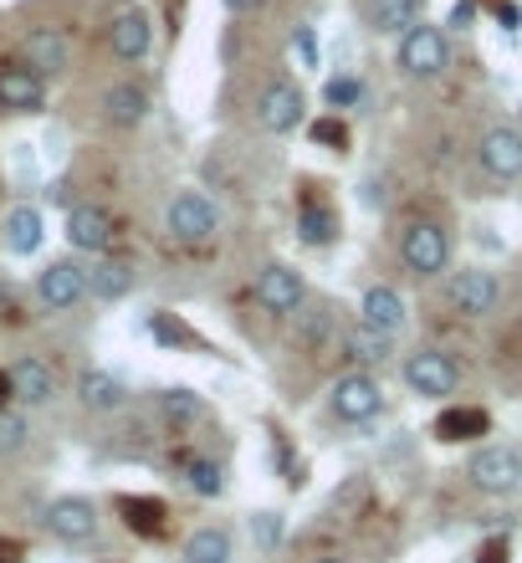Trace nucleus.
I'll list each match as a JSON object with an SVG mask.
<instances>
[{
	"instance_id": "nucleus-1",
	"label": "nucleus",
	"mask_w": 522,
	"mask_h": 563,
	"mask_svg": "<svg viewBox=\"0 0 522 563\" xmlns=\"http://www.w3.org/2000/svg\"><path fill=\"white\" fill-rule=\"evenodd\" d=\"M395 67H400L410 82H435L446 77L451 67V31L435 26V21H420L395 42Z\"/></svg>"
},
{
	"instance_id": "nucleus-2",
	"label": "nucleus",
	"mask_w": 522,
	"mask_h": 563,
	"mask_svg": "<svg viewBox=\"0 0 522 563\" xmlns=\"http://www.w3.org/2000/svg\"><path fill=\"white\" fill-rule=\"evenodd\" d=\"M466 482L481 497H518L522 492V445L508 441H481L466 456Z\"/></svg>"
},
{
	"instance_id": "nucleus-3",
	"label": "nucleus",
	"mask_w": 522,
	"mask_h": 563,
	"mask_svg": "<svg viewBox=\"0 0 522 563\" xmlns=\"http://www.w3.org/2000/svg\"><path fill=\"white\" fill-rule=\"evenodd\" d=\"M165 231L175 246H210L221 236V206L206 190H175L165 206Z\"/></svg>"
},
{
	"instance_id": "nucleus-4",
	"label": "nucleus",
	"mask_w": 522,
	"mask_h": 563,
	"mask_svg": "<svg viewBox=\"0 0 522 563\" xmlns=\"http://www.w3.org/2000/svg\"><path fill=\"white\" fill-rule=\"evenodd\" d=\"M400 262L410 277L431 282L441 272H451V225L446 221H415L404 225L400 236Z\"/></svg>"
},
{
	"instance_id": "nucleus-5",
	"label": "nucleus",
	"mask_w": 522,
	"mask_h": 563,
	"mask_svg": "<svg viewBox=\"0 0 522 563\" xmlns=\"http://www.w3.org/2000/svg\"><path fill=\"white\" fill-rule=\"evenodd\" d=\"M329 416L338 426H369V420L385 416V385L369 369H348L329 389Z\"/></svg>"
},
{
	"instance_id": "nucleus-6",
	"label": "nucleus",
	"mask_w": 522,
	"mask_h": 563,
	"mask_svg": "<svg viewBox=\"0 0 522 563\" xmlns=\"http://www.w3.org/2000/svg\"><path fill=\"white\" fill-rule=\"evenodd\" d=\"M400 379L420 400H446V395L462 389V364H456L446 349H415V354H404Z\"/></svg>"
},
{
	"instance_id": "nucleus-7",
	"label": "nucleus",
	"mask_w": 522,
	"mask_h": 563,
	"mask_svg": "<svg viewBox=\"0 0 522 563\" xmlns=\"http://www.w3.org/2000/svg\"><path fill=\"white\" fill-rule=\"evenodd\" d=\"M42 522L62 549H88V543H98V533H103V518H98V503H92V497H57V503H46Z\"/></svg>"
},
{
	"instance_id": "nucleus-8",
	"label": "nucleus",
	"mask_w": 522,
	"mask_h": 563,
	"mask_svg": "<svg viewBox=\"0 0 522 563\" xmlns=\"http://www.w3.org/2000/svg\"><path fill=\"white\" fill-rule=\"evenodd\" d=\"M103 36H108V52L119 62H144L154 52V15L144 5H134V0H119L108 11Z\"/></svg>"
},
{
	"instance_id": "nucleus-9",
	"label": "nucleus",
	"mask_w": 522,
	"mask_h": 563,
	"mask_svg": "<svg viewBox=\"0 0 522 563\" xmlns=\"http://www.w3.org/2000/svg\"><path fill=\"white\" fill-rule=\"evenodd\" d=\"M36 302L46 312H73L88 302V267L73 262V256H57L36 272Z\"/></svg>"
},
{
	"instance_id": "nucleus-10",
	"label": "nucleus",
	"mask_w": 522,
	"mask_h": 563,
	"mask_svg": "<svg viewBox=\"0 0 522 563\" xmlns=\"http://www.w3.org/2000/svg\"><path fill=\"white\" fill-rule=\"evenodd\" d=\"M302 119H308V98H302V88L292 82V77H271L267 88L256 92V123L267 129V134H292V129H302Z\"/></svg>"
},
{
	"instance_id": "nucleus-11",
	"label": "nucleus",
	"mask_w": 522,
	"mask_h": 563,
	"mask_svg": "<svg viewBox=\"0 0 522 563\" xmlns=\"http://www.w3.org/2000/svg\"><path fill=\"white\" fill-rule=\"evenodd\" d=\"M441 297H446L462 318H487V312H497V302H502V282H497V272H487V267H462L446 277Z\"/></svg>"
},
{
	"instance_id": "nucleus-12",
	"label": "nucleus",
	"mask_w": 522,
	"mask_h": 563,
	"mask_svg": "<svg viewBox=\"0 0 522 563\" xmlns=\"http://www.w3.org/2000/svg\"><path fill=\"white\" fill-rule=\"evenodd\" d=\"M252 292H256V302L267 312H277V318H298V312L308 308V282H302L298 267H287V262H267V267L256 272Z\"/></svg>"
},
{
	"instance_id": "nucleus-13",
	"label": "nucleus",
	"mask_w": 522,
	"mask_h": 563,
	"mask_svg": "<svg viewBox=\"0 0 522 563\" xmlns=\"http://www.w3.org/2000/svg\"><path fill=\"white\" fill-rule=\"evenodd\" d=\"M477 164H481V175L497 179V185L522 179V129H512V123H492V129H481Z\"/></svg>"
},
{
	"instance_id": "nucleus-14",
	"label": "nucleus",
	"mask_w": 522,
	"mask_h": 563,
	"mask_svg": "<svg viewBox=\"0 0 522 563\" xmlns=\"http://www.w3.org/2000/svg\"><path fill=\"white\" fill-rule=\"evenodd\" d=\"M62 236H67V246L82 256H108L113 252V216H108L103 206H67V225H62Z\"/></svg>"
},
{
	"instance_id": "nucleus-15",
	"label": "nucleus",
	"mask_w": 522,
	"mask_h": 563,
	"mask_svg": "<svg viewBox=\"0 0 522 563\" xmlns=\"http://www.w3.org/2000/svg\"><path fill=\"white\" fill-rule=\"evenodd\" d=\"M358 323L374 328V333H385V339H400L404 328H410V302H404L400 287L374 282V287H364V297H358Z\"/></svg>"
},
{
	"instance_id": "nucleus-16",
	"label": "nucleus",
	"mask_w": 522,
	"mask_h": 563,
	"mask_svg": "<svg viewBox=\"0 0 522 563\" xmlns=\"http://www.w3.org/2000/svg\"><path fill=\"white\" fill-rule=\"evenodd\" d=\"M481 435H492L487 405H441L431 420V441L441 445H481Z\"/></svg>"
},
{
	"instance_id": "nucleus-17",
	"label": "nucleus",
	"mask_w": 522,
	"mask_h": 563,
	"mask_svg": "<svg viewBox=\"0 0 522 563\" xmlns=\"http://www.w3.org/2000/svg\"><path fill=\"white\" fill-rule=\"evenodd\" d=\"M11 369V389H15V405H26V410H46V405L57 400V369L46 364V358L26 354L15 358V364H5Z\"/></svg>"
},
{
	"instance_id": "nucleus-18",
	"label": "nucleus",
	"mask_w": 522,
	"mask_h": 563,
	"mask_svg": "<svg viewBox=\"0 0 522 563\" xmlns=\"http://www.w3.org/2000/svg\"><path fill=\"white\" fill-rule=\"evenodd\" d=\"M21 62L42 77H62L73 67V42H67L57 26H31L26 36H21Z\"/></svg>"
},
{
	"instance_id": "nucleus-19",
	"label": "nucleus",
	"mask_w": 522,
	"mask_h": 563,
	"mask_svg": "<svg viewBox=\"0 0 522 563\" xmlns=\"http://www.w3.org/2000/svg\"><path fill=\"white\" fill-rule=\"evenodd\" d=\"M46 108V77L31 73L26 62L0 67V113H42Z\"/></svg>"
},
{
	"instance_id": "nucleus-20",
	"label": "nucleus",
	"mask_w": 522,
	"mask_h": 563,
	"mask_svg": "<svg viewBox=\"0 0 522 563\" xmlns=\"http://www.w3.org/2000/svg\"><path fill=\"white\" fill-rule=\"evenodd\" d=\"M77 405L88 410V416H119L123 405H129V385H123L113 369H82L73 385Z\"/></svg>"
},
{
	"instance_id": "nucleus-21",
	"label": "nucleus",
	"mask_w": 522,
	"mask_h": 563,
	"mask_svg": "<svg viewBox=\"0 0 522 563\" xmlns=\"http://www.w3.org/2000/svg\"><path fill=\"white\" fill-rule=\"evenodd\" d=\"M113 512L123 518V528L138 538H165L169 533V503L165 497H138V492H123L113 497Z\"/></svg>"
},
{
	"instance_id": "nucleus-22",
	"label": "nucleus",
	"mask_w": 522,
	"mask_h": 563,
	"mask_svg": "<svg viewBox=\"0 0 522 563\" xmlns=\"http://www.w3.org/2000/svg\"><path fill=\"white\" fill-rule=\"evenodd\" d=\"M149 108H154V98H149V88L144 82H113V88H103V119L113 123V129H138V123L149 119Z\"/></svg>"
},
{
	"instance_id": "nucleus-23",
	"label": "nucleus",
	"mask_w": 522,
	"mask_h": 563,
	"mask_svg": "<svg viewBox=\"0 0 522 563\" xmlns=\"http://www.w3.org/2000/svg\"><path fill=\"white\" fill-rule=\"evenodd\" d=\"M134 282H138V272H134V262L129 256H98L88 267V297H98V302H123V297L134 292Z\"/></svg>"
},
{
	"instance_id": "nucleus-24",
	"label": "nucleus",
	"mask_w": 522,
	"mask_h": 563,
	"mask_svg": "<svg viewBox=\"0 0 522 563\" xmlns=\"http://www.w3.org/2000/svg\"><path fill=\"white\" fill-rule=\"evenodd\" d=\"M364 21L374 36H395L400 42L410 26L425 21V0H364Z\"/></svg>"
},
{
	"instance_id": "nucleus-25",
	"label": "nucleus",
	"mask_w": 522,
	"mask_h": 563,
	"mask_svg": "<svg viewBox=\"0 0 522 563\" xmlns=\"http://www.w3.org/2000/svg\"><path fill=\"white\" fill-rule=\"evenodd\" d=\"M42 236H46L42 210H36V206H11L5 225H0V241H5V252H11V256L42 252Z\"/></svg>"
},
{
	"instance_id": "nucleus-26",
	"label": "nucleus",
	"mask_w": 522,
	"mask_h": 563,
	"mask_svg": "<svg viewBox=\"0 0 522 563\" xmlns=\"http://www.w3.org/2000/svg\"><path fill=\"white\" fill-rule=\"evenodd\" d=\"M154 410H159V420H165L169 430H190L195 420H206V400H200L190 385L159 389V395H154Z\"/></svg>"
},
{
	"instance_id": "nucleus-27",
	"label": "nucleus",
	"mask_w": 522,
	"mask_h": 563,
	"mask_svg": "<svg viewBox=\"0 0 522 563\" xmlns=\"http://www.w3.org/2000/svg\"><path fill=\"white\" fill-rule=\"evenodd\" d=\"M236 559V538L225 533L221 522H206L185 538V563H231Z\"/></svg>"
},
{
	"instance_id": "nucleus-28",
	"label": "nucleus",
	"mask_w": 522,
	"mask_h": 563,
	"mask_svg": "<svg viewBox=\"0 0 522 563\" xmlns=\"http://www.w3.org/2000/svg\"><path fill=\"white\" fill-rule=\"evenodd\" d=\"M154 333V343H165V349H195V354H210V343L195 333L179 312H169V308H154L149 312V323H144Z\"/></svg>"
},
{
	"instance_id": "nucleus-29",
	"label": "nucleus",
	"mask_w": 522,
	"mask_h": 563,
	"mask_svg": "<svg viewBox=\"0 0 522 563\" xmlns=\"http://www.w3.org/2000/svg\"><path fill=\"white\" fill-rule=\"evenodd\" d=\"M298 236L302 246H333L338 241V216H333L329 200H302V216H298Z\"/></svg>"
},
{
	"instance_id": "nucleus-30",
	"label": "nucleus",
	"mask_w": 522,
	"mask_h": 563,
	"mask_svg": "<svg viewBox=\"0 0 522 563\" xmlns=\"http://www.w3.org/2000/svg\"><path fill=\"white\" fill-rule=\"evenodd\" d=\"M348 354H354V369L374 374V364H389V358H395V339H385V333L354 323V333H348Z\"/></svg>"
},
{
	"instance_id": "nucleus-31",
	"label": "nucleus",
	"mask_w": 522,
	"mask_h": 563,
	"mask_svg": "<svg viewBox=\"0 0 522 563\" xmlns=\"http://www.w3.org/2000/svg\"><path fill=\"white\" fill-rule=\"evenodd\" d=\"M185 487H190L195 497H225V466L215 456L185 461Z\"/></svg>"
},
{
	"instance_id": "nucleus-32",
	"label": "nucleus",
	"mask_w": 522,
	"mask_h": 563,
	"mask_svg": "<svg viewBox=\"0 0 522 563\" xmlns=\"http://www.w3.org/2000/svg\"><path fill=\"white\" fill-rule=\"evenodd\" d=\"M31 435V420L21 416V410H5L0 416V456H11V451H21Z\"/></svg>"
},
{
	"instance_id": "nucleus-33",
	"label": "nucleus",
	"mask_w": 522,
	"mask_h": 563,
	"mask_svg": "<svg viewBox=\"0 0 522 563\" xmlns=\"http://www.w3.org/2000/svg\"><path fill=\"white\" fill-rule=\"evenodd\" d=\"M313 144H329L333 154H348L354 134H348V123H344V119H318V123H313Z\"/></svg>"
},
{
	"instance_id": "nucleus-34",
	"label": "nucleus",
	"mask_w": 522,
	"mask_h": 563,
	"mask_svg": "<svg viewBox=\"0 0 522 563\" xmlns=\"http://www.w3.org/2000/svg\"><path fill=\"white\" fill-rule=\"evenodd\" d=\"M323 98H329V108H354L364 98V82L358 77H333L329 88H323Z\"/></svg>"
},
{
	"instance_id": "nucleus-35",
	"label": "nucleus",
	"mask_w": 522,
	"mask_h": 563,
	"mask_svg": "<svg viewBox=\"0 0 522 563\" xmlns=\"http://www.w3.org/2000/svg\"><path fill=\"white\" fill-rule=\"evenodd\" d=\"M252 528H256V543H262V549H277V543H282V512H252Z\"/></svg>"
},
{
	"instance_id": "nucleus-36",
	"label": "nucleus",
	"mask_w": 522,
	"mask_h": 563,
	"mask_svg": "<svg viewBox=\"0 0 522 563\" xmlns=\"http://www.w3.org/2000/svg\"><path fill=\"white\" fill-rule=\"evenodd\" d=\"M471 563H512V543H508V538H487Z\"/></svg>"
},
{
	"instance_id": "nucleus-37",
	"label": "nucleus",
	"mask_w": 522,
	"mask_h": 563,
	"mask_svg": "<svg viewBox=\"0 0 522 563\" xmlns=\"http://www.w3.org/2000/svg\"><path fill=\"white\" fill-rule=\"evenodd\" d=\"M329 339V308H318V318L302 323V343H323Z\"/></svg>"
},
{
	"instance_id": "nucleus-38",
	"label": "nucleus",
	"mask_w": 522,
	"mask_h": 563,
	"mask_svg": "<svg viewBox=\"0 0 522 563\" xmlns=\"http://www.w3.org/2000/svg\"><path fill=\"white\" fill-rule=\"evenodd\" d=\"M298 52H302V62H308V67H318V42H313V31H308V26H298Z\"/></svg>"
},
{
	"instance_id": "nucleus-39",
	"label": "nucleus",
	"mask_w": 522,
	"mask_h": 563,
	"mask_svg": "<svg viewBox=\"0 0 522 563\" xmlns=\"http://www.w3.org/2000/svg\"><path fill=\"white\" fill-rule=\"evenodd\" d=\"M15 405V389H11V369H5V364H0V416H5V410H11Z\"/></svg>"
},
{
	"instance_id": "nucleus-40",
	"label": "nucleus",
	"mask_w": 522,
	"mask_h": 563,
	"mask_svg": "<svg viewBox=\"0 0 522 563\" xmlns=\"http://www.w3.org/2000/svg\"><path fill=\"white\" fill-rule=\"evenodd\" d=\"M21 559H26V549L15 538H0V563H21Z\"/></svg>"
},
{
	"instance_id": "nucleus-41",
	"label": "nucleus",
	"mask_w": 522,
	"mask_h": 563,
	"mask_svg": "<svg viewBox=\"0 0 522 563\" xmlns=\"http://www.w3.org/2000/svg\"><path fill=\"white\" fill-rule=\"evenodd\" d=\"M497 21H502V31H518L522 11H518V5H508V0H502V5H497Z\"/></svg>"
},
{
	"instance_id": "nucleus-42",
	"label": "nucleus",
	"mask_w": 522,
	"mask_h": 563,
	"mask_svg": "<svg viewBox=\"0 0 522 563\" xmlns=\"http://www.w3.org/2000/svg\"><path fill=\"white\" fill-rule=\"evenodd\" d=\"M262 5H267V0H225V11L231 15H256Z\"/></svg>"
},
{
	"instance_id": "nucleus-43",
	"label": "nucleus",
	"mask_w": 522,
	"mask_h": 563,
	"mask_svg": "<svg viewBox=\"0 0 522 563\" xmlns=\"http://www.w3.org/2000/svg\"><path fill=\"white\" fill-rule=\"evenodd\" d=\"M313 563H348V559H313Z\"/></svg>"
}]
</instances>
